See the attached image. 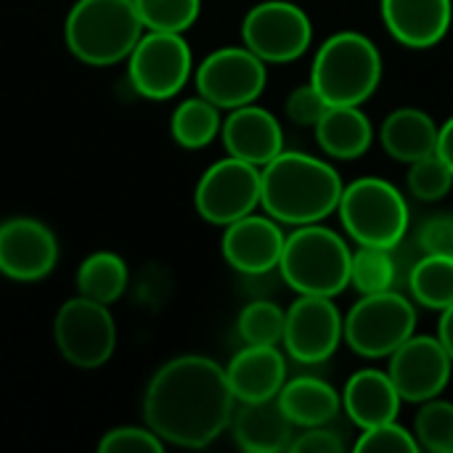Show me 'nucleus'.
Here are the masks:
<instances>
[{"mask_svg": "<svg viewBox=\"0 0 453 453\" xmlns=\"http://www.w3.org/2000/svg\"><path fill=\"white\" fill-rule=\"evenodd\" d=\"M236 409L226 366L207 356H178L157 369L143 395L146 425L180 449H204L228 427Z\"/></svg>", "mask_w": 453, "mask_h": 453, "instance_id": "nucleus-1", "label": "nucleus"}, {"mask_svg": "<svg viewBox=\"0 0 453 453\" xmlns=\"http://www.w3.org/2000/svg\"><path fill=\"white\" fill-rule=\"evenodd\" d=\"M260 173V204L265 215L281 226H311L337 212L345 183L326 159L303 151H281Z\"/></svg>", "mask_w": 453, "mask_h": 453, "instance_id": "nucleus-2", "label": "nucleus"}, {"mask_svg": "<svg viewBox=\"0 0 453 453\" xmlns=\"http://www.w3.org/2000/svg\"><path fill=\"white\" fill-rule=\"evenodd\" d=\"M143 32L133 0H77L64 24L69 53L88 66L127 61Z\"/></svg>", "mask_w": 453, "mask_h": 453, "instance_id": "nucleus-3", "label": "nucleus"}, {"mask_svg": "<svg viewBox=\"0 0 453 453\" xmlns=\"http://www.w3.org/2000/svg\"><path fill=\"white\" fill-rule=\"evenodd\" d=\"M350 263L353 250L348 242L321 226H297L284 239V252L279 260V273L289 289L297 295H316V297H337L350 284Z\"/></svg>", "mask_w": 453, "mask_h": 453, "instance_id": "nucleus-4", "label": "nucleus"}, {"mask_svg": "<svg viewBox=\"0 0 453 453\" xmlns=\"http://www.w3.org/2000/svg\"><path fill=\"white\" fill-rule=\"evenodd\" d=\"M311 82L329 106H361L382 82V56L366 35L334 32L313 56Z\"/></svg>", "mask_w": 453, "mask_h": 453, "instance_id": "nucleus-5", "label": "nucleus"}, {"mask_svg": "<svg viewBox=\"0 0 453 453\" xmlns=\"http://www.w3.org/2000/svg\"><path fill=\"white\" fill-rule=\"evenodd\" d=\"M337 215L345 234L358 247H388L395 250L409 234V204L406 196L385 178H356L342 188Z\"/></svg>", "mask_w": 453, "mask_h": 453, "instance_id": "nucleus-6", "label": "nucleus"}, {"mask_svg": "<svg viewBox=\"0 0 453 453\" xmlns=\"http://www.w3.org/2000/svg\"><path fill=\"white\" fill-rule=\"evenodd\" d=\"M411 334H417V308L395 289L361 295L342 326L348 348L361 358H390Z\"/></svg>", "mask_w": 453, "mask_h": 453, "instance_id": "nucleus-7", "label": "nucleus"}, {"mask_svg": "<svg viewBox=\"0 0 453 453\" xmlns=\"http://www.w3.org/2000/svg\"><path fill=\"white\" fill-rule=\"evenodd\" d=\"M194 74L191 45L178 32L146 29L127 56V77L138 96L167 101L178 96Z\"/></svg>", "mask_w": 453, "mask_h": 453, "instance_id": "nucleus-8", "label": "nucleus"}, {"mask_svg": "<svg viewBox=\"0 0 453 453\" xmlns=\"http://www.w3.org/2000/svg\"><path fill=\"white\" fill-rule=\"evenodd\" d=\"M53 342L74 369H101L117 348V326L109 305L82 295L66 300L53 319Z\"/></svg>", "mask_w": 453, "mask_h": 453, "instance_id": "nucleus-9", "label": "nucleus"}, {"mask_svg": "<svg viewBox=\"0 0 453 453\" xmlns=\"http://www.w3.org/2000/svg\"><path fill=\"white\" fill-rule=\"evenodd\" d=\"M244 45L265 64H289L305 56L313 42L311 16L289 0H265L242 21Z\"/></svg>", "mask_w": 453, "mask_h": 453, "instance_id": "nucleus-10", "label": "nucleus"}, {"mask_svg": "<svg viewBox=\"0 0 453 453\" xmlns=\"http://www.w3.org/2000/svg\"><path fill=\"white\" fill-rule=\"evenodd\" d=\"M196 93L212 101L218 109H236L255 104L265 85L268 69L260 56H255L247 45H226L202 58L194 69Z\"/></svg>", "mask_w": 453, "mask_h": 453, "instance_id": "nucleus-11", "label": "nucleus"}, {"mask_svg": "<svg viewBox=\"0 0 453 453\" xmlns=\"http://www.w3.org/2000/svg\"><path fill=\"white\" fill-rule=\"evenodd\" d=\"M260 167L236 157H226L204 170L194 191V204L202 220L226 228L228 223L255 212L260 204Z\"/></svg>", "mask_w": 453, "mask_h": 453, "instance_id": "nucleus-12", "label": "nucleus"}, {"mask_svg": "<svg viewBox=\"0 0 453 453\" xmlns=\"http://www.w3.org/2000/svg\"><path fill=\"white\" fill-rule=\"evenodd\" d=\"M345 319L332 297L300 295L287 308L284 324V348L287 353L305 366L324 364L340 348Z\"/></svg>", "mask_w": 453, "mask_h": 453, "instance_id": "nucleus-13", "label": "nucleus"}, {"mask_svg": "<svg viewBox=\"0 0 453 453\" xmlns=\"http://www.w3.org/2000/svg\"><path fill=\"white\" fill-rule=\"evenodd\" d=\"M453 361L441 345L438 334H411L390 356V380L398 388L401 398L409 403H425L438 398L451 380Z\"/></svg>", "mask_w": 453, "mask_h": 453, "instance_id": "nucleus-14", "label": "nucleus"}, {"mask_svg": "<svg viewBox=\"0 0 453 453\" xmlns=\"http://www.w3.org/2000/svg\"><path fill=\"white\" fill-rule=\"evenodd\" d=\"M58 263V239L37 218L0 223V273L19 284L42 281Z\"/></svg>", "mask_w": 453, "mask_h": 453, "instance_id": "nucleus-15", "label": "nucleus"}, {"mask_svg": "<svg viewBox=\"0 0 453 453\" xmlns=\"http://www.w3.org/2000/svg\"><path fill=\"white\" fill-rule=\"evenodd\" d=\"M284 231L281 223L271 215H244L226 226L223 231V257L226 263L244 276H263L279 268L284 252Z\"/></svg>", "mask_w": 453, "mask_h": 453, "instance_id": "nucleus-16", "label": "nucleus"}, {"mask_svg": "<svg viewBox=\"0 0 453 453\" xmlns=\"http://www.w3.org/2000/svg\"><path fill=\"white\" fill-rule=\"evenodd\" d=\"M220 138L228 157L244 159L260 170L284 151L281 122L268 109L255 104L231 109L223 119Z\"/></svg>", "mask_w": 453, "mask_h": 453, "instance_id": "nucleus-17", "label": "nucleus"}, {"mask_svg": "<svg viewBox=\"0 0 453 453\" xmlns=\"http://www.w3.org/2000/svg\"><path fill=\"white\" fill-rule=\"evenodd\" d=\"M388 32L406 48L425 50L438 45L453 21L451 0H380Z\"/></svg>", "mask_w": 453, "mask_h": 453, "instance_id": "nucleus-18", "label": "nucleus"}, {"mask_svg": "<svg viewBox=\"0 0 453 453\" xmlns=\"http://www.w3.org/2000/svg\"><path fill=\"white\" fill-rule=\"evenodd\" d=\"M236 403L271 401L287 382V361L279 345H247L226 366Z\"/></svg>", "mask_w": 453, "mask_h": 453, "instance_id": "nucleus-19", "label": "nucleus"}, {"mask_svg": "<svg viewBox=\"0 0 453 453\" xmlns=\"http://www.w3.org/2000/svg\"><path fill=\"white\" fill-rule=\"evenodd\" d=\"M401 393L390 374L382 369L356 372L342 390V409L358 430H369L385 422H395L401 411Z\"/></svg>", "mask_w": 453, "mask_h": 453, "instance_id": "nucleus-20", "label": "nucleus"}, {"mask_svg": "<svg viewBox=\"0 0 453 453\" xmlns=\"http://www.w3.org/2000/svg\"><path fill=\"white\" fill-rule=\"evenodd\" d=\"M231 433L236 446L250 453L289 451L295 441V425L276 398L239 403L231 417Z\"/></svg>", "mask_w": 453, "mask_h": 453, "instance_id": "nucleus-21", "label": "nucleus"}, {"mask_svg": "<svg viewBox=\"0 0 453 453\" xmlns=\"http://www.w3.org/2000/svg\"><path fill=\"white\" fill-rule=\"evenodd\" d=\"M438 135H441V125L433 119V114H427L425 109H417V106H401V109L390 111L380 127L382 149L393 159L406 162V165H411L427 154H435Z\"/></svg>", "mask_w": 453, "mask_h": 453, "instance_id": "nucleus-22", "label": "nucleus"}, {"mask_svg": "<svg viewBox=\"0 0 453 453\" xmlns=\"http://www.w3.org/2000/svg\"><path fill=\"white\" fill-rule=\"evenodd\" d=\"M316 141L332 159H358L372 149L374 127L361 106H329L316 122Z\"/></svg>", "mask_w": 453, "mask_h": 453, "instance_id": "nucleus-23", "label": "nucleus"}, {"mask_svg": "<svg viewBox=\"0 0 453 453\" xmlns=\"http://www.w3.org/2000/svg\"><path fill=\"white\" fill-rule=\"evenodd\" d=\"M276 401L289 417V422L303 430L329 425L342 409V395L319 377L287 380Z\"/></svg>", "mask_w": 453, "mask_h": 453, "instance_id": "nucleus-24", "label": "nucleus"}, {"mask_svg": "<svg viewBox=\"0 0 453 453\" xmlns=\"http://www.w3.org/2000/svg\"><path fill=\"white\" fill-rule=\"evenodd\" d=\"M127 279H130L127 263L117 252L101 250V252L88 255L80 263L74 284H77V295L96 300V303H104V305H111L125 295Z\"/></svg>", "mask_w": 453, "mask_h": 453, "instance_id": "nucleus-25", "label": "nucleus"}, {"mask_svg": "<svg viewBox=\"0 0 453 453\" xmlns=\"http://www.w3.org/2000/svg\"><path fill=\"white\" fill-rule=\"evenodd\" d=\"M223 127L220 109L207 101L204 96H194L178 104V109L170 117V135L183 149H204L210 146Z\"/></svg>", "mask_w": 453, "mask_h": 453, "instance_id": "nucleus-26", "label": "nucleus"}, {"mask_svg": "<svg viewBox=\"0 0 453 453\" xmlns=\"http://www.w3.org/2000/svg\"><path fill=\"white\" fill-rule=\"evenodd\" d=\"M406 284L417 305L446 311L453 305V257L422 255L417 263H411Z\"/></svg>", "mask_w": 453, "mask_h": 453, "instance_id": "nucleus-27", "label": "nucleus"}, {"mask_svg": "<svg viewBox=\"0 0 453 453\" xmlns=\"http://www.w3.org/2000/svg\"><path fill=\"white\" fill-rule=\"evenodd\" d=\"M398 260L388 247H358L350 263V284L361 295H377L395 289Z\"/></svg>", "mask_w": 453, "mask_h": 453, "instance_id": "nucleus-28", "label": "nucleus"}, {"mask_svg": "<svg viewBox=\"0 0 453 453\" xmlns=\"http://www.w3.org/2000/svg\"><path fill=\"white\" fill-rule=\"evenodd\" d=\"M287 311H281L271 300L250 303L236 321V332L244 345H279L284 342Z\"/></svg>", "mask_w": 453, "mask_h": 453, "instance_id": "nucleus-29", "label": "nucleus"}, {"mask_svg": "<svg viewBox=\"0 0 453 453\" xmlns=\"http://www.w3.org/2000/svg\"><path fill=\"white\" fill-rule=\"evenodd\" d=\"M138 16L151 32H178L191 29L202 13V0H133Z\"/></svg>", "mask_w": 453, "mask_h": 453, "instance_id": "nucleus-30", "label": "nucleus"}, {"mask_svg": "<svg viewBox=\"0 0 453 453\" xmlns=\"http://www.w3.org/2000/svg\"><path fill=\"white\" fill-rule=\"evenodd\" d=\"M414 438L425 451L453 453V403L425 401L414 419Z\"/></svg>", "mask_w": 453, "mask_h": 453, "instance_id": "nucleus-31", "label": "nucleus"}, {"mask_svg": "<svg viewBox=\"0 0 453 453\" xmlns=\"http://www.w3.org/2000/svg\"><path fill=\"white\" fill-rule=\"evenodd\" d=\"M406 186H409L411 196L419 202H441L453 188L451 167L443 162V157L438 151L427 154L409 165Z\"/></svg>", "mask_w": 453, "mask_h": 453, "instance_id": "nucleus-32", "label": "nucleus"}, {"mask_svg": "<svg viewBox=\"0 0 453 453\" xmlns=\"http://www.w3.org/2000/svg\"><path fill=\"white\" fill-rule=\"evenodd\" d=\"M356 451L369 453V451H390V453H417L422 451L414 433H409L403 425L395 422H385L369 430H361L358 441H356Z\"/></svg>", "mask_w": 453, "mask_h": 453, "instance_id": "nucleus-33", "label": "nucleus"}, {"mask_svg": "<svg viewBox=\"0 0 453 453\" xmlns=\"http://www.w3.org/2000/svg\"><path fill=\"white\" fill-rule=\"evenodd\" d=\"M101 453H162L165 441L146 427H114L98 441Z\"/></svg>", "mask_w": 453, "mask_h": 453, "instance_id": "nucleus-34", "label": "nucleus"}, {"mask_svg": "<svg viewBox=\"0 0 453 453\" xmlns=\"http://www.w3.org/2000/svg\"><path fill=\"white\" fill-rule=\"evenodd\" d=\"M329 109V104L324 101V96L313 88V82L297 85L284 104L287 117L300 125V127H316V122L324 117V111Z\"/></svg>", "mask_w": 453, "mask_h": 453, "instance_id": "nucleus-35", "label": "nucleus"}, {"mask_svg": "<svg viewBox=\"0 0 453 453\" xmlns=\"http://www.w3.org/2000/svg\"><path fill=\"white\" fill-rule=\"evenodd\" d=\"M417 247L422 250V255L453 257V212L427 218L417 231Z\"/></svg>", "mask_w": 453, "mask_h": 453, "instance_id": "nucleus-36", "label": "nucleus"}, {"mask_svg": "<svg viewBox=\"0 0 453 453\" xmlns=\"http://www.w3.org/2000/svg\"><path fill=\"white\" fill-rule=\"evenodd\" d=\"M292 453H342L345 451V441L334 433L326 430V425L321 427H308L303 435H297L289 446Z\"/></svg>", "mask_w": 453, "mask_h": 453, "instance_id": "nucleus-37", "label": "nucleus"}, {"mask_svg": "<svg viewBox=\"0 0 453 453\" xmlns=\"http://www.w3.org/2000/svg\"><path fill=\"white\" fill-rule=\"evenodd\" d=\"M438 154L443 157V162L451 167L453 173V117H449L441 125V135H438Z\"/></svg>", "mask_w": 453, "mask_h": 453, "instance_id": "nucleus-38", "label": "nucleus"}, {"mask_svg": "<svg viewBox=\"0 0 453 453\" xmlns=\"http://www.w3.org/2000/svg\"><path fill=\"white\" fill-rule=\"evenodd\" d=\"M438 340H441V345L446 348V353L451 356V361H453V305H449L446 311H441Z\"/></svg>", "mask_w": 453, "mask_h": 453, "instance_id": "nucleus-39", "label": "nucleus"}]
</instances>
